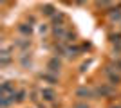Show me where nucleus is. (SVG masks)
Here are the masks:
<instances>
[{
  "label": "nucleus",
  "mask_w": 121,
  "mask_h": 108,
  "mask_svg": "<svg viewBox=\"0 0 121 108\" xmlns=\"http://www.w3.org/2000/svg\"><path fill=\"white\" fill-rule=\"evenodd\" d=\"M52 31H54V36H56V38H60V40H65L67 34H69V32L65 31V27L61 25V24H60V25H56Z\"/></svg>",
  "instance_id": "nucleus-1"
},
{
  "label": "nucleus",
  "mask_w": 121,
  "mask_h": 108,
  "mask_svg": "<svg viewBox=\"0 0 121 108\" xmlns=\"http://www.w3.org/2000/svg\"><path fill=\"white\" fill-rule=\"evenodd\" d=\"M47 68H49V72H58L60 70V60H58V58H52L49 61V65H47Z\"/></svg>",
  "instance_id": "nucleus-2"
},
{
  "label": "nucleus",
  "mask_w": 121,
  "mask_h": 108,
  "mask_svg": "<svg viewBox=\"0 0 121 108\" xmlns=\"http://www.w3.org/2000/svg\"><path fill=\"white\" fill-rule=\"evenodd\" d=\"M42 97L47 99V101H52V99H54V90H52V88H43V90H42Z\"/></svg>",
  "instance_id": "nucleus-3"
},
{
  "label": "nucleus",
  "mask_w": 121,
  "mask_h": 108,
  "mask_svg": "<svg viewBox=\"0 0 121 108\" xmlns=\"http://www.w3.org/2000/svg\"><path fill=\"white\" fill-rule=\"evenodd\" d=\"M76 96H78V97H91L92 92L89 88H78V90H76Z\"/></svg>",
  "instance_id": "nucleus-4"
},
{
  "label": "nucleus",
  "mask_w": 121,
  "mask_h": 108,
  "mask_svg": "<svg viewBox=\"0 0 121 108\" xmlns=\"http://www.w3.org/2000/svg\"><path fill=\"white\" fill-rule=\"evenodd\" d=\"M18 31H20L22 34L29 36L31 32H33V27H31V25H27V24H22V25H18Z\"/></svg>",
  "instance_id": "nucleus-5"
},
{
  "label": "nucleus",
  "mask_w": 121,
  "mask_h": 108,
  "mask_svg": "<svg viewBox=\"0 0 121 108\" xmlns=\"http://www.w3.org/2000/svg\"><path fill=\"white\" fill-rule=\"evenodd\" d=\"M107 76H108V79H110L112 85H117V83L121 81V77H119V76H116V74H112L110 68H107Z\"/></svg>",
  "instance_id": "nucleus-6"
},
{
  "label": "nucleus",
  "mask_w": 121,
  "mask_h": 108,
  "mask_svg": "<svg viewBox=\"0 0 121 108\" xmlns=\"http://www.w3.org/2000/svg\"><path fill=\"white\" fill-rule=\"evenodd\" d=\"M0 56H2V65H7V63H9V60H11L9 49H4V51H2V54H0Z\"/></svg>",
  "instance_id": "nucleus-7"
},
{
  "label": "nucleus",
  "mask_w": 121,
  "mask_h": 108,
  "mask_svg": "<svg viewBox=\"0 0 121 108\" xmlns=\"http://www.w3.org/2000/svg\"><path fill=\"white\" fill-rule=\"evenodd\" d=\"M98 94H107V96H110L112 90L108 87H99V88H98Z\"/></svg>",
  "instance_id": "nucleus-8"
},
{
  "label": "nucleus",
  "mask_w": 121,
  "mask_h": 108,
  "mask_svg": "<svg viewBox=\"0 0 121 108\" xmlns=\"http://www.w3.org/2000/svg\"><path fill=\"white\" fill-rule=\"evenodd\" d=\"M16 45L22 47V49H25V47L29 45V40H20V41H16Z\"/></svg>",
  "instance_id": "nucleus-9"
},
{
  "label": "nucleus",
  "mask_w": 121,
  "mask_h": 108,
  "mask_svg": "<svg viewBox=\"0 0 121 108\" xmlns=\"http://www.w3.org/2000/svg\"><path fill=\"white\" fill-rule=\"evenodd\" d=\"M24 99H25V92H24V90H20V92L16 94V101H24Z\"/></svg>",
  "instance_id": "nucleus-10"
},
{
  "label": "nucleus",
  "mask_w": 121,
  "mask_h": 108,
  "mask_svg": "<svg viewBox=\"0 0 121 108\" xmlns=\"http://www.w3.org/2000/svg\"><path fill=\"white\" fill-rule=\"evenodd\" d=\"M52 5H45V7H43V13H45V15H52Z\"/></svg>",
  "instance_id": "nucleus-11"
},
{
  "label": "nucleus",
  "mask_w": 121,
  "mask_h": 108,
  "mask_svg": "<svg viewBox=\"0 0 121 108\" xmlns=\"http://www.w3.org/2000/svg\"><path fill=\"white\" fill-rule=\"evenodd\" d=\"M110 18H112V20H119L121 13H119V11H117V13H110Z\"/></svg>",
  "instance_id": "nucleus-12"
},
{
  "label": "nucleus",
  "mask_w": 121,
  "mask_h": 108,
  "mask_svg": "<svg viewBox=\"0 0 121 108\" xmlns=\"http://www.w3.org/2000/svg\"><path fill=\"white\" fill-rule=\"evenodd\" d=\"M112 0H99V5H108Z\"/></svg>",
  "instance_id": "nucleus-13"
},
{
  "label": "nucleus",
  "mask_w": 121,
  "mask_h": 108,
  "mask_svg": "<svg viewBox=\"0 0 121 108\" xmlns=\"http://www.w3.org/2000/svg\"><path fill=\"white\" fill-rule=\"evenodd\" d=\"M74 108H89V106H87V104H76Z\"/></svg>",
  "instance_id": "nucleus-14"
}]
</instances>
